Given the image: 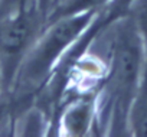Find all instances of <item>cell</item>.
<instances>
[{
    "label": "cell",
    "mask_w": 147,
    "mask_h": 137,
    "mask_svg": "<svg viewBox=\"0 0 147 137\" xmlns=\"http://www.w3.org/2000/svg\"><path fill=\"white\" fill-rule=\"evenodd\" d=\"M97 10H84L53 19V23L29 46L18 68L19 85L33 90L49 75L61 55L90 26Z\"/></svg>",
    "instance_id": "cell-1"
},
{
    "label": "cell",
    "mask_w": 147,
    "mask_h": 137,
    "mask_svg": "<svg viewBox=\"0 0 147 137\" xmlns=\"http://www.w3.org/2000/svg\"><path fill=\"white\" fill-rule=\"evenodd\" d=\"M128 124L134 136L147 137V58L128 108Z\"/></svg>",
    "instance_id": "cell-2"
},
{
    "label": "cell",
    "mask_w": 147,
    "mask_h": 137,
    "mask_svg": "<svg viewBox=\"0 0 147 137\" xmlns=\"http://www.w3.org/2000/svg\"><path fill=\"white\" fill-rule=\"evenodd\" d=\"M92 103L88 100H81L72 104L63 117V128L66 134L82 136L88 131L92 121Z\"/></svg>",
    "instance_id": "cell-3"
},
{
    "label": "cell",
    "mask_w": 147,
    "mask_h": 137,
    "mask_svg": "<svg viewBox=\"0 0 147 137\" xmlns=\"http://www.w3.org/2000/svg\"><path fill=\"white\" fill-rule=\"evenodd\" d=\"M138 23L143 33L147 36V0H141L138 5Z\"/></svg>",
    "instance_id": "cell-4"
},
{
    "label": "cell",
    "mask_w": 147,
    "mask_h": 137,
    "mask_svg": "<svg viewBox=\"0 0 147 137\" xmlns=\"http://www.w3.org/2000/svg\"><path fill=\"white\" fill-rule=\"evenodd\" d=\"M3 84H5V80H3V72H2V68H0V91H2Z\"/></svg>",
    "instance_id": "cell-5"
}]
</instances>
